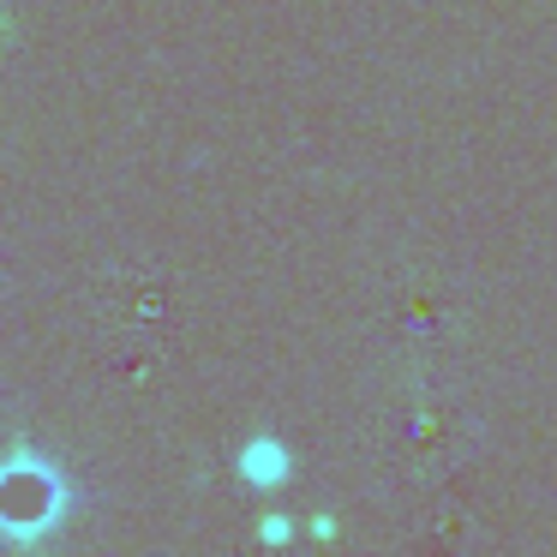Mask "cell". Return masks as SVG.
<instances>
[{
    "instance_id": "cell-1",
    "label": "cell",
    "mask_w": 557,
    "mask_h": 557,
    "mask_svg": "<svg viewBox=\"0 0 557 557\" xmlns=\"http://www.w3.org/2000/svg\"><path fill=\"white\" fill-rule=\"evenodd\" d=\"M0 504H7L0 516H7V533H13V540H37V533H49L54 521L66 516L73 492H66V480H61V468H54V461L18 456L13 468H7Z\"/></svg>"
}]
</instances>
